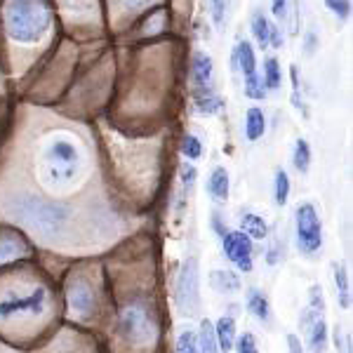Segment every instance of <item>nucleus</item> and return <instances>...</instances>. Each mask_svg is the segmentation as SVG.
<instances>
[{
	"mask_svg": "<svg viewBox=\"0 0 353 353\" xmlns=\"http://www.w3.org/2000/svg\"><path fill=\"white\" fill-rule=\"evenodd\" d=\"M57 299L50 285L33 276L14 278L0 285V332L10 339H31L45 323L54 318Z\"/></svg>",
	"mask_w": 353,
	"mask_h": 353,
	"instance_id": "1",
	"label": "nucleus"
},
{
	"mask_svg": "<svg viewBox=\"0 0 353 353\" xmlns=\"http://www.w3.org/2000/svg\"><path fill=\"white\" fill-rule=\"evenodd\" d=\"M85 168H88V153L76 134L50 132L43 137L36 156V174L50 196H64L81 186L88 174Z\"/></svg>",
	"mask_w": 353,
	"mask_h": 353,
	"instance_id": "2",
	"label": "nucleus"
},
{
	"mask_svg": "<svg viewBox=\"0 0 353 353\" xmlns=\"http://www.w3.org/2000/svg\"><path fill=\"white\" fill-rule=\"evenodd\" d=\"M5 214L19 224L21 229L31 231L43 241H57L64 236L68 224V210L61 205L50 203L48 198L36 196L31 191H12L5 201Z\"/></svg>",
	"mask_w": 353,
	"mask_h": 353,
	"instance_id": "3",
	"label": "nucleus"
},
{
	"mask_svg": "<svg viewBox=\"0 0 353 353\" xmlns=\"http://www.w3.org/2000/svg\"><path fill=\"white\" fill-rule=\"evenodd\" d=\"M161 339V321L153 301L130 297L118 301L116 341L125 353H153Z\"/></svg>",
	"mask_w": 353,
	"mask_h": 353,
	"instance_id": "4",
	"label": "nucleus"
},
{
	"mask_svg": "<svg viewBox=\"0 0 353 353\" xmlns=\"http://www.w3.org/2000/svg\"><path fill=\"white\" fill-rule=\"evenodd\" d=\"M10 38L17 43H36L48 33L50 10L43 0H10L5 10Z\"/></svg>",
	"mask_w": 353,
	"mask_h": 353,
	"instance_id": "5",
	"label": "nucleus"
},
{
	"mask_svg": "<svg viewBox=\"0 0 353 353\" xmlns=\"http://www.w3.org/2000/svg\"><path fill=\"white\" fill-rule=\"evenodd\" d=\"M99 309L97 292L88 278H71L66 285V316L76 323H92Z\"/></svg>",
	"mask_w": 353,
	"mask_h": 353,
	"instance_id": "6",
	"label": "nucleus"
},
{
	"mask_svg": "<svg viewBox=\"0 0 353 353\" xmlns=\"http://www.w3.org/2000/svg\"><path fill=\"white\" fill-rule=\"evenodd\" d=\"M297 226V250L304 257H316L323 248V224L311 203H301L294 212Z\"/></svg>",
	"mask_w": 353,
	"mask_h": 353,
	"instance_id": "7",
	"label": "nucleus"
},
{
	"mask_svg": "<svg viewBox=\"0 0 353 353\" xmlns=\"http://www.w3.org/2000/svg\"><path fill=\"white\" fill-rule=\"evenodd\" d=\"M201 269H198V259L189 257L181 264L179 278H176V309L181 316H193L198 309V301H201Z\"/></svg>",
	"mask_w": 353,
	"mask_h": 353,
	"instance_id": "8",
	"label": "nucleus"
},
{
	"mask_svg": "<svg viewBox=\"0 0 353 353\" xmlns=\"http://www.w3.org/2000/svg\"><path fill=\"white\" fill-rule=\"evenodd\" d=\"M224 254L238 271L250 273L254 264V245L243 231H226L224 236Z\"/></svg>",
	"mask_w": 353,
	"mask_h": 353,
	"instance_id": "9",
	"label": "nucleus"
},
{
	"mask_svg": "<svg viewBox=\"0 0 353 353\" xmlns=\"http://www.w3.org/2000/svg\"><path fill=\"white\" fill-rule=\"evenodd\" d=\"M301 330L306 334V346L311 353H325L327 349V323H325V311L306 306L301 311Z\"/></svg>",
	"mask_w": 353,
	"mask_h": 353,
	"instance_id": "10",
	"label": "nucleus"
},
{
	"mask_svg": "<svg viewBox=\"0 0 353 353\" xmlns=\"http://www.w3.org/2000/svg\"><path fill=\"white\" fill-rule=\"evenodd\" d=\"M21 257H28V250L24 248V241L19 238V233L0 231V266Z\"/></svg>",
	"mask_w": 353,
	"mask_h": 353,
	"instance_id": "11",
	"label": "nucleus"
},
{
	"mask_svg": "<svg viewBox=\"0 0 353 353\" xmlns=\"http://www.w3.org/2000/svg\"><path fill=\"white\" fill-rule=\"evenodd\" d=\"M193 83H196V94L212 92V59L205 52L193 57Z\"/></svg>",
	"mask_w": 353,
	"mask_h": 353,
	"instance_id": "12",
	"label": "nucleus"
},
{
	"mask_svg": "<svg viewBox=\"0 0 353 353\" xmlns=\"http://www.w3.org/2000/svg\"><path fill=\"white\" fill-rule=\"evenodd\" d=\"M229 189H231V179L226 168H214L208 176V193L214 203H226L229 201Z\"/></svg>",
	"mask_w": 353,
	"mask_h": 353,
	"instance_id": "13",
	"label": "nucleus"
},
{
	"mask_svg": "<svg viewBox=\"0 0 353 353\" xmlns=\"http://www.w3.org/2000/svg\"><path fill=\"white\" fill-rule=\"evenodd\" d=\"M245 309L250 311V316H254L259 323H269L271 321V304L266 299V294L261 290H248V297H245Z\"/></svg>",
	"mask_w": 353,
	"mask_h": 353,
	"instance_id": "14",
	"label": "nucleus"
},
{
	"mask_svg": "<svg viewBox=\"0 0 353 353\" xmlns=\"http://www.w3.org/2000/svg\"><path fill=\"white\" fill-rule=\"evenodd\" d=\"M236 330H238V323L233 316H221L217 321V325H214V337H217V344H219L221 353H229L233 349Z\"/></svg>",
	"mask_w": 353,
	"mask_h": 353,
	"instance_id": "15",
	"label": "nucleus"
},
{
	"mask_svg": "<svg viewBox=\"0 0 353 353\" xmlns=\"http://www.w3.org/2000/svg\"><path fill=\"white\" fill-rule=\"evenodd\" d=\"M210 288L219 294H233L241 290V278H238L233 271H226V269L210 271Z\"/></svg>",
	"mask_w": 353,
	"mask_h": 353,
	"instance_id": "16",
	"label": "nucleus"
},
{
	"mask_svg": "<svg viewBox=\"0 0 353 353\" xmlns=\"http://www.w3.org/2000/svg\"><path fill=\"white\" fill-rule=\"evenodd\" d=\"M241 226H243L241 231L250 241H264L269 236V226H266L264 217H259V214H245L241 219Z\"/></svg>",
	"mask_w": 353,
	"mask_h": 353,
	"instance_id": "17",
	"label": "nucleus"
},
{
	"mask_svg": "<svg viewBox=\"0 0 353 353\" xmlns=\"http://www.w3.org/2000/svg\"><path fill=\"white\" fill-rule=\"evenodd\" d=\"M264 130H266V118H264V111L252 106L245 116V132H248V139L250 141H257L264 137Z\"/></svg>",
	"mask_w": 353,
	"mask_h": 353,
	"instance_id": "18",
	"label": "nucleus"
},
{
	"mask_svg": "<svg viewBox=\"0 0 353 353\" xmlns=\"http://www.w3.org/2000/svg\"><path fill=\"white\" fill-rule=\"evenodd\" d=\"M198 351L201 353H221L217 337H214V325L210 321L201 323V330H198Z\"/></svg>",
	"mask_w": 353,
	"mask_h": 353,
	"instance_id": "19",
	"label": "nucleus"
},
{
	"mask_svg": "<svg viewBox=\"0 0 353 353\" xmlns=\"http://www.w3.org/2000/svg\"><path fill=\"white\" fill-rule=\"evenodd\" d=\"M236 52V61H238V68L243 71V76H250V73L257 71V59H254V50L250 43H238V48L233 50Z\"/></svg>",
	"mask_w": 353,
	"mask_h": 353,
	"instance_id": "20",
	"label": "nucleus"
},
{
	"mask_svg": "<svg viewBox=\"0 0 353 353\" xmlns=\"http://www.w3.org/2000/svg\"><path fill=\"white\" fill-rule=\"evenodd\" d=\"M283 73H281V61L276 57H266L264 61V88L269 90H281L283 85Z\"/></svg>",
	"mask_w": 353,
	"mask_h": 353,
	"instance_id": "21",
	"label": "nucleus"
},
{
	"mask_svg": "<svg viewBox=\"0 0 353 353\" xmlns=\"http://www.w3.org/2000/svg\"><path fill=\"white\" fill-rule=\"evenodd\" d=\"M292 165L299 170L301 174L309 172V168H311V146H309V141H306V139H297V144H294Z\"/></svg>",
	"mask_w": 353,
	"mask_h": 353,
	"instance_id": "22",
	"label": "nucleus"
},
{
	"mask_svg": "<svg viewBox=\"0 0 353 353\" xmlns=\"http://www.w3.org/2000/svg\"><path fill=\"white\" fill-rule=\"evenodd\" d=\"M334 276H337V290H339V306L341 309H349L351 306V288H349V273L341 264H337L334 269Z\"/></svg>",
	"mask_w": 353,
	"mask_h": 353,
	"instance_id": "23",
	"label": "nucleus"
},
{
	"mask_svg": "<svg viewBox=\"0 0 353 353\" xmlns=\"http://www.w3.org/2000/svg\"><path fill=\"white\" fill-rule=\"evenodd\" d=\"M288 196H290V179L283 170H278L276 179H273V198H276L278 208H283L288 203Z\"/></svg>",
	"mask_w": 353,
	"mask_h": 353,
	"instance_id": "24",
	"label": "nucleus"
},
{
	"mask_svg": "<svg viewBox=\"0 0 353 353\" xmlns=\"http://www.w3.org/2000/svg\"><path fill=\"white\" fill-rule=\"evenodd\" d=\"M196 106L203 116H214L219 109H221V99L214 92H208V94H196Z\"/></svg>",
	"mask_w": 353,
	"mask_h": 353,
	"instance_id": "25",
	"label": "nucleus"
},
{
	"mask_svg": "<svg viewBox=\"0 0 353 353\" xmlns=\"http://www.w3.org/2000/svg\"><path fill=\"white\" fill-rule=\"evenodd\" d=\"M252 33L254 38H257V43L261 48H266L269 45V19L264 17V12H254L252 17Z\"/></svg>",
	"mask_w": 353,
	"mask_h": 353,
	"instance_id": "26",
	"label": "nucleus"
},
{
	"mask_svg": "<svg viewBox=\"0 0 353 353\" xmlns=\"http://www.w3.org/2000/svg\"><path fill=\"white\" fill-rule=\"evenodd\" d=\"M174 353H201L198 351V337L191 330H181L179 337H176Z\"/></svg>",
	"mask_w": 353,
	"mask_h": 353,
	"instance_id": "27",
	"label": "nucleus"
},
{
	"mask_svg": "<svg viewBox=\"0 0 353 353\" xmlns=\"http://www.w3.org/2000/svg\"><path fill=\"white\" fill-rule=\"evenodd\" d=\"M245 94H248L250 99H264L266 97V88H264V83H261L257 71L245 76Z\"/></svg>",
	"mask_w": 353,
	"mask_h": 353,
	"instance_id": "28",
	"label": "nucleus"
},
{
	"mask_svg": "<svg viewBox=\"0 0 353 353\" xmlns=\"http://www.w3.org/2000/svg\"><path fill=\"white\" fill-rule=\"evenodd\" d=\"M181 151H184V156L189 158V161H198V158L203 156V141L193 134H186L184 139H181Z\"/></svg>",
	"mask_w": 353,
	"mask_h": 353,
	"instance_id": "29",
	"label": "nucleus"
},
{
	"mask_svg": "<svg viewBox=\"0 0 353 353\" xmlns=\"http://www.w3.org/2000/svg\"><path fill=\"white\" fill-rule=\"evenodd\" d=\"M233 346H236V353H259L257 337L252 332H243L241 337H236Z\"/></svg>",
	"mask_w": 353,
	"mask_h": 353,
	"instance_id": "30",
	"label": "nucleus"
},
{
	"mask_svg": "<svg viewBox=\"0 0 353 353\" xmlns=\"http://www.w3.org/2000/svg\"><path fill=\"white\" fill-rule=\"evenodd\" d=\"M290 76H292V104L297 106V109L301 111V116H309L306 113V106H304V101H301V85H299V68L297 66H292L290 68Z\"/></svg>",
	"mask_w": 353,
	"mask_h": 353,
	"instance_id": "31",
	"label": "nucleus"
},
{
	"mask_svg": "<svg viewBox=\"0 0 353 353\" xmlns=\"http://www.w3.org/2000/svg\"><path fill=\"white\" fill-rule=\"evenodd\" d=\"M325 8L332 10L341 21H346L351 17V0H325Z\"/></svg>",
	"mask_w": 353,
	"mask_h": 353,
	"instance_id": "32",
	"label": "nucleus"
},
{
	"mask_svg": "<svg viewBox=\"0 0 353 353\" xmlns=\"http://www.w3.org/2000/svg\"><path fill=\"white\" fill-rule=\"evenodd\" d=\"M226 5H229V0H210V12H212V21H214L217 26L224 24Z\"/></svg>",
	"mask_w": 353,
	"mask_h": 353,
	"instance_id": "33",
	"label": "nucleus"
},
{
	"mask_svg": "<svg viewBox=\"0 0 353 353\" xmlns=\"http://www.w3.org/2000/svg\"><path fill=\"white\" fill-rule=\"evenodd\" d=\"M309 306H313V309L325 311V297H323L321 285H313V288L309 290Z\"/></svg>",
	"mask_w": 353,
	"mask_h": 353,
	"instance_id": "34",
	"label": "nucleus"
},
{
	"mask_svg": "<svg viewBox=\"0 0 353 353\" xmlns=\"http://www.w3.org/2000/svg\"><path fill=\"white\" fill-rule=\"evenodd\" d=\"M196 176H198V170L193 168V165L186 163L184 168H181V179H184L186 191H191V186H193V181H196Z\"/></svg>",
	"mask_w": 353,
	"mask_h": 353,
	"instance_id": "35",
	"label": "nucleus"
},
{
	"mask_svg": "<svg viewBox=\"0 0 353 353\" xmlns=\"http://www.w3.org/2000/svg\"><path fill=\"white\" fill-rule=\"evenodd\" d=\"M285 344H288V353H306L304 344H301V339L297 337V334L290 332L288 337H285Z\"/></svg>",
	"mask_w": 353,
	"mask_h": 353,
	"instance_id": "36",
	"label": "nucleus"
},
{
	"mask_svg": "<svg viewBox=\"0 0 353 353\" xmlns=\"http://www.w3.org/2000/svg\"><path fill=\"white\" fill-rule=\"evenodd\" d=\"M269 45H273V50L283 48V33L276 24H269Z\"/></svg>",
	"mask_w": 353,
	"mask_h": 353,
	"instance_id": "37",
	"label": "nucleus"
},
{
	"mask_svg": "<svg viewBox=\"0 0 353 353\" xmlns=\"http://www.w3.org/2000/svg\"><path fill=\"white\" fill-rule=\"evenodd\" d=\"M212 231L217 233V236H224L226 229H224V219H221V214L212 212Z\"/></svg>",
	"mask_w": 353,
	"mask_h": 353,
	"instance_id": "38",
	"label": "nucleus"
},
{
	"mask_svg": "<svg viewBox=\"0 0 353 353\" xmlns=\"http://www.w3.org/2000/svg\"><path fill=\"white\" fill-rule=\"evenodd\" d=\"M266 261H269L271 266L281 261V245H278V243H276V248H271L269 252H266Z\"/></svg>",
	"mask_w": 353,
	"mask_h": 353,
	"instance_id": "39",
	"label": "nucleus"
},
{
	"mask_svg": "<svg viewBox=\"0 0 353 353\" xmlns=\"http://www.w3.org/2000/svg\"><path fill=\"white\" fill-rule=\"evenodd\" d=\"M285 5H288V0H273V3H271L273 14H276V17H283V14H285Z\"/></svg>",
	"mask_w": 353,
	"mask_h": 353,
	"instance_id": "40",
	"label": "nucleus"
},
{
	"mask_svg": "<svg viewBox=\"0 0 353 353\" xmlns=\"http://www.w3.org/2000/svg\"><path fill=\"white\" fill-rule=\"evenodd\" d=\"M121 3L130 5V8H137V5H146V3H151V0H121Z\"/></svg>",
	"mask_w": 353,
	"mask_h": 353,
	"instance_id": "41",
	"label": "nucleus"
}]
</instances>
